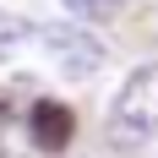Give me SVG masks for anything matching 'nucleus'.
Listing matches in <instances>:
<instances>
[{
	"mask_svg": "<svg viewBox=\"0 0 158 158\" xmlns=\"http://www.w3.org/2000/svg\"><path fill=\"white\" fill-rule=\"evenodd\" d=\"M153 136H158V60H147L120 82V93L109 104V142L142 147Z\"/></svg>",
	"mask_w": 158,
	"mask_h": 158,
	"instance_id": "obj_1",
	"label": "nucleus"
},
{
	"mask_svg": "<svg viewBox=\"0 0 158 158\" xmlns=\"http://www.w3.org/2000/svg\"><path fill=\"white\" fill-rule=\"evenodd\" d=\"M120 0H65V11L71 16H109Z\"/></svg>",
	"mask_w": 158,
	"mask_h": 158,
	"instance_id": "obj_5",
	"label": "nucleus"
},
{
	"mask_svg": "<svg viewBox=\"0 0 158 158\" xmlns=\"http://www.w3.org/2000/svg\"><path fill=\"white\" fill-rule=\"evenodd\" d=\"M33 33H38V44L49 49V60L60 65L65 77H93L104 65V44L87 27H77V22H38Z\"/></svg>",
	"mask_w": 158,
	"mask_h": 158,
	"instance_id": "obj_2",
	"label": "nucleus"
},
{
	"mask_svg": "<svg viewBox=\"0 0 158 158\" xmlns=\"http://www.w3.org/2000/svg\"><path fill=\"white\" fill-rule=\"evenodd\" d=\"M27 33H33L27 22H16V16H6V11H0V60H6V55H11V49L22 44Z\"/></svg>",
	"mask_w": 158,
	"mask_h": 158,
	"instance_id": "obj_4",
	"label": "nucleus"
},
{
	"mask_svg": "<svg viewBox=\"0 0 158 158\" xmlns=\"http://www.w3.org/2000/svg\"><path fill=\"white\" fill-rule=\"evenodd\" d=\"M27 131H33V142L44 147V153H60L65 142H71V131H77V120H71V109L65 104H55V98H38L27 114Z\"/></svg>",
	"mask_w": 158,
	"mask_h": 158,
	"instance_id": "obj_3",
	"label": "nucleus"
}]
</instances>
